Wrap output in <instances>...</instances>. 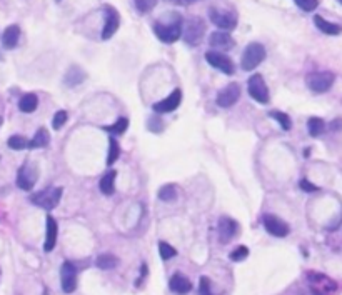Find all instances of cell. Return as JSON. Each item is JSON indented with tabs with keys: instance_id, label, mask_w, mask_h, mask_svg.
Masks as SVG:
<instances>
[{
	"instance_id": "11",
	"label": "cell",
	"mask_w": 342,
	"mask_h": 295,
	"mask_svg": "<svg viewBox=\"0 0 342 295\" xmlns=\"http://www.w3.org/2000/svg\"><path fill=\"white\" fill-rule=\"evenodd\" d=\"M60 287L63 294H72L77 289V269L72 262H63L60 267Z\"/></svg>"
},
{
	"instance_id": "30",
	"label": "cell",
	"mask_w": 342,
	"mask_h": 295,
	"mask_svg": "<svg viewBox=\"0 0 342 295\" xmlns=\"http://www.w3.org/2000/svg\"><path fill=\"white\" fill-rule=\"evenodd\" d=\"M269 115H271L274 120L279 122V125H281L284 130H290V127H292V120H290V117L287 115V113H284V112H276V110H274V112L269 113Z\"/></svg>"
},
{
	"instance_id": "15",
	"label": "cell",
	"mask_w": 342,
	"mask_h": 295,
	"mask_svg": "<svg viewBox=\"0 0 342 295\" xmlns=\"http://www.w3.org/2000/svg\"><path fill=\"white\" fill-rule=\"evenodd\" d=\"M118 25H120V15H118V12L114 7L107 5L106 7V25H104V29H102V35H100L102 40L111 39L117 32Z\"/></svg>"
},
{
	"instance_id": "28",
	"label": "cell",
	"mask_w": 342,
	"mask_h": 295,
	"mask_svg": "<svg viewBox=\"0 0 342 295\" xmlns=\"http://www.w3.org/2000/svg\"><path fill=\"white\" fill-rule=\"evenodd\" d=\"M120 157V145L115 139L111 135L109 139V155H107V165H112L114 162H117V158Z\"/></svg>"
},
{
	"instance_id": "6",
	"label": "cell",
	"mask_w": 342,
	"mask_h": 295,
	"mask_svg": "<svg viewBox=\"0 0 342 295\" xmlns=\"http://www.w3.org/2000/svg\"><path fill=\"white\" fill-rule=\"evenodd\" d=\"M209 17L212 24L222 29V32H230L237 27V13L232 10H221V8H209Z\"/></svg>"
},
{
	"instance_id": "8",
	"label": "cell",
	"mask_w": 342,
	"mask_h": 295,
	"mask_svg": "<svg viewBox=\"0 0 342 295\" xmlns=\"http://www.w3.org/2000/svg\"><path fill=\"white\" fill-rule=\"evenodd\" d=\"M37 179L39 169L32 162H25L19 169V172H17V185H19V189L25 190V192H29V190L35 187Z\"/></svg>"
},
{
	"instance_id": "14",
	"label": "cell",
	"mask_w": 342,
	"mask_h": 295,
	"mask_svg": "<svg viewBox=\"0 0 342 295\" xmlns=\"http://www.w3.org/2000/svg\"><path fill=\"white\" fill-rule=\"evenodd\" d=\"M180 102H182V92L179 89H175L174 92L171 95H167L164 100L154 103L152 108L156 113H171V112H174L175 108H179Z\"/></svg>"
},
{
	"instance_id": "41",
	"label": "cell",
	"mask_w": 342,
	"mask_h": 295,
	"mask_svg": "<svg viewBox=\"0 0 342 295\" xmlns=\"http://www.w3.org/2000/svg\"><path fill=\"white\" fill-rule=\"evenodd\" d=\"M0 125H2V117H0Z\"/></svg>"
},
{
	"instance_id": "9",
	"label": "cell",
	"mask_w": 342,
	"mask_h": 295,
	"mask_svg": "<svg viewBox=\"0 0 342 295\" xmlns=\"http://www.w3.org/2000/svg\"><path fill=\"white\" fill-rule=\"evenodd\" d=\"M205 60H207L209 65H212L214 69H217L219 72H222V74H226V75H232L235 72L234 62H232L227 55H224V52L209 50L205 53Z\"/></svg>"
},
{
	"instance_id": "32",
	"label": "cell",
	"mask_w": 342,
	"mask_h": 295,
	"mask_svg": "<svg viewBox=\"0 0 342 295\" xmlns=\"http://www.w3.org/2000/svg\"><path fill=\"white\" fill-rule=\"evenodd\" d=\"M159 253H161L162 260H169V258H174L177 255V250L172 247L171 244L161 242V244H159Z\"/></svg>"
},
{
	"instance_id": "31",
	"label": "cell",
	"mask_w": 342,
	"mask_h": 295,
	"mask_svg": "<svg viewBox=\"0 0 342 295\" xmlns=\"http://www.w3.org/2000/svg\"><path fill=\"white\" fill-rule=\"evenodd\" d=\"M7 145L13 150H24L27 148V145H29V140L24 139L22 135H12L10 139L7 140Z\"/></svg>"
},
{
	"instance_id": "35",
	"label": "cell",
	"mask_w": 342,
	"mask_h": 295,
	"mask_svg": "<svg viewBox=\"0 0 342 295\" xmlns=\"http://www.w3.org/2000/svg\"><path fill=\"white\" fill-rule=\"evenodd\" d=\"M294 2L304 12H314L319 7V0H294Z\"/></svg>"
},
{
	"instance_id": "18",
	"label": "cell",
	"mask_w": 342,
	"mask_h": 295,
	"mask_svg": "<svg viewBox=\"0 0 342 295\" xmlns=\"http://www.w3.org/2000/svg\"><path fill=\"white\" fill-rule=\"evenodd\" d=\"M85 79H87L85 70L79 65H72V67H68L65 75H63V85H67V87L72 89V87L80 85L82 82H85Z\"/></svg>"
},
{
	"instance_id": "12",
	"label": "cell",
	"mask_w": 342,
	"mask_h": 295,
	"mask_svg": "<svg viewBox=\"0 0 342 295\" xmlns=\"http://www.w3.org/2000/svg\"><path fill=\"white\" fill-rule=\"evenodd\" d=\"M262 224H264V229H266L271 235H274V237H287V235H289V230H290L289 225H287L282 219L272 214L264 215Z\"/></svg>"
},
{
	"instance_id": "2",
	"label": "cell",
	"mask_w": 342,
	"mask_h": 295,
	"mask_svg": "<svg viewBox=\"0 0 342 295\" xmlns=\"http://www.w3.org/2000/svg\"><path fill=\"white\" fill-rule=\"evenodd\" d=\"M266 55H267V52H266V49H264L262 44L250 42L242 52L240 67H242V70H247V72L257 69V67L266 60Z\"/></svg>"
},
{
	"instance_id": "21",
	"label": "cell",
	"mask_w": 342,
	"mask_h": 295,
	"mask_svg": "<svg viewBox=\"0 0 342 295\" xmlns=\"http://www.w3.org/2000/svg\"><path fill=\"white\" fill-rule=\"evenodd\" d=\"M314 24H316V27L322 32V34H327V35H339L342 32L341 25L332 24V22L326 20L321 15H314Z\"/></svg>"
},
{
	"instance_id": "37",
	"label": "cell",
	"mask_w": 342,
	"mask_h": 295,
	"mask_svg": "<svg viewBox=\"0 0 342 295\" xmlns=\"http://www.w3.org/2000/svg\"><path fill=\"white\" fill-rule=\"evenodd\" d=\"M147 127H149L150 132H154V134H161L162 130H164V120H162V119H159V117H150Z\"/></svg>"
},
{
	"instance_id": "24",
	"label": "cell",
	"mask_w": 342,
	"mask_h": 295,
	"mask_svg": "<svg viewBox=\"0 0 342 295\" xmlns=\"http://www.w3.org/2000/svg\"><path fill=\"white\" fill-rule=\"evenodd\" d=\"M37 107H39V98H37V95H35V94H24L20 97V100H19L20 112L32 113Z\"/></svg>"
},
{
	"instance_id": "39",
	"label": "cell",
	"mask_w": 342,
	"mask_h": 295,
	"mask_svg": "<svg viewBox=\"0 0 342 295\" xmlns=\"http://www.w3.org/2000/svg\"><path fill=\"white\" fill-rule=\"evenodd\" d=\"M299 187L302 189L304 192H316V190H319L317 185L311 184V182H309V180H305V179L300 180V182H299Z\"/></svg>"
},
{
	"instance_id": "29",
	"label": "cell",
	"mask_w": 342,
	"mask_h": 295,
	"mask_svg": "<svg viewBox=\"0 0 342 295\" xmlns=\"http://www.w3.org/2000/svg\"><path fill=\"white\" fill-rule=\"evenodd\" d=\"M159 198H161L162 202H174L177 198L175 185H164V187L159 190Z\"/></svg>"
},
{
	"instance_id": "36",
	"label": "cell",
	"mask_w": 342,
	"mask_h": 295,
	"mask_svg": "<svg viewBox=\"0 0 342 295\" xmlns=\"http://www.w3.org/2000/svg\"><path fill=\"white\" fill-rule=\"evenodd\" d=\"M67 119H68V115H67L65 110H58V112H56V115H54V120H52V127H54L56 130H60L62 127L67 124Z\"/></svg>"
},
{
	"instance_id": "1",
	"label": "cell",
	"mask_w": 342,
	"mask_h": 295,
	"mask_svg": "<svg viewBox=\"0 0 342 295\" xmlns=\"http://www.w3.org/2000/svg\"><path fill=\"white\" fill-rule=\"evenodd\" d=\"M182 17L179 13H172V19L169 22H156L154 24V34L164 44H174L182 37Z\"/></svg>"
},
{
	"instance_id": "22",
	"label": "cell",
	"mask_w": 342,
	"mask_h": 295,
	"mask_svg": "<svg viewBox=\"0 0 342 295\" xmlns=\"http://www.w3.org/2000/svg\"><path fill=\"white\" fill-rule=\"evenodd\" d=\"M115 177H117V172L115 170H109L106 174L102 175V179H100V192L104 195H112L114 190H115Z\"/></svg>"
},
{
	"instance_id": "33",
	"label": "cell",
	"mask_w": 342,
	"mask_h": 295,
	"mask_svg": "<svg viewBox=\"0 0 342 295\" xmlns=\"http://www.w3.org/2000/svg\"><path fill=\"white\" fill-rule=\"evenodd\" d=\"M249 257V248L245 245H239L235 250L230 252V260L232 262H242Z\"/></svg>"
},
{
	"instance_id": "19",
	"label": "cell",
	"mask_w": 342,
	"mask_h": 295,
	"mask_svg": "<svg viewBox=\"0 0 342 295\" xmlns=\"http://www.w3.org/2000/svg\"><path fill=\"white\" fill-rule=\"evenodd\" d=\"M169 289L177 295H185L192 290V284H190V280L185 275L174 274L171 277V280H169Z\"/></svg>"
},
{
	"instance_id": "43",
	"label": "cell",
	"mask_w": 342,
	"mask_h": 295,
	"mask_svg": "<svg viewBox=\"0 0 342 295\" xmlns=\"http://www.w3.org/2000/svg\"><path fill=\"white\" fill-rule=\"evenodd\" d=\"M57 2H60V0H57Z\"/></svg>"
},
{
	"instance_id": "25",
	"label": "cell",
	"mask_w": 342,
	"mask_h": 295,
	"mask_svg": "<svg viewBox=\"0 0 342 295\" xmlns=\"http://www.w3.org/2000/svg\"><path fill=\"white\" fill-rule=\"evenodd\" d=\"M117 264H118V258L115 255H112V253H102V255H99L97 260H95V265H97L100 270H112V269H115Z\"/></svg>"
},
{
	"instance_id": "42",
	"label": "cell",
	"mask_w": 342,
	"mask_h": 295,
	"mask_svg": "<svg viewBox=\"0 0 342 295\" xmlns=\"http://www.w3.org/2000/svg\"><path fill=\"white\" fill-rule=\"evenodd\" d=\"M339 2H341V3H342V0H339Z\"/></svg>"
},
{
	"instance_id": "20",
	"label": "cell",
	"mask_w": 342,
	"mask_h": 295,
	"mask_svg": "<svg viewBox=\"0 0 342 295\" xmlns=\"http://www.w3.org/2000/svg\"><path fill=\"white\" fill-rule=\"evenodd\" d=\"M19 39H20V27L19 25H8L5 30H3L2 34V45L3 49H7V50H12V49L17 47V44H19Z\"/></svg>"
},
{
	"instance_id": "17",
	"label": "cell",
	"mask_w": 342,
	"mask_h": 295,
	"mask_svg": "<svg viewBox=\"0 0 342 295\" xmlns=\"http://www.w3.org/2000/svg\"><path fill=\"white\" fill-rule=\"evenodd\" d=\"M209 44L214 49H219V50H229V49L234 47V39L230 37L229 32H212L211 37H209Z\"/></svg>"
},
{
	"instance_id": "40",
	"label": "cell",
	"mask_w": 342,
	"mask_h": 295,
	"mask_svg": "<svg viewBox=\"0 0 342 295\" xmlns=\"http://www.w3.org/2000/svg\"><path fill=\"white\" fill-rule=\"evenodd\" d=\"M341 127H342V119H336L334 122H332L331 129H332V130H339Z\"/></svg>"
},
{
	"instance_id": "23",
	"label": "cell",
	"mask_w": 342,
	"mask_h": 295,
	"mask_svg": "<svg viewBox=\"0 0 342 295\" xmlns=\"http://www.w3.org/2000/svg\"><path fill=\"white\" fill-rule=\"evenodd\" d=\"M50 142V135L47 132V129H39L37 132H35L34 139L29 140V145H27V148H44L47 147Z\"/></svg>"
},
{
	"instance_id": "26",
	"label": "cell",
	"mask_w": 342,
	"mask_h": 295,
	"mask_svg": "<svg viewBox=\"0 0 342 295\" xmlns=\"http://www.w3.org/2000/svg\"><path fill=\"white\" fill-rule=\"evenodd\" d=\"M307 130L312 137H319V135H322V132L326 130V124H324V120L319 119V117H311L307 122Z\"/></svg>"
},
{
	"instance_id": "16",
	"label": "cell",
	"mask_w": 342,
	"mask_h": 295,
	"mask_svg": "<svg viewBox=\"0 0 342 295\" xmlns=\"http://www.w3.org/2000/svg\"><path fill=\"white\" fill-rule=\"evenodd\" d=\"M45 244H44V250L45 252H52L56 248L57 244V234H58V227L57 222L52 215H47V220H45Z\"/></svg>"
},
{
	"instance_id": "7",
	"label": "cell",
	"mask_w": 342,
	"mask_h": 295,
	"mask_svg": "<svg viewBox=\"0 0 342 295\" xmlns=\"http://www.w3.org/2000/svg\"><path fill=\"white\" fill-rule=\"evenodd\" d=\"M247 90L249 95L259 103H267L271 100V94H269V87L264 80V77L261 74H254L250 75V79L247 80Z\"/></svg>"
},
{
	"instance_id": "13",
	"label": "cell",
	"mask_w": 342,
	"mask_h": 295,
	"mask_svg": "<svg viewBox=\"0 0 342 295\" xmlns=\"http://www.w3.org/2000/svg\"><path fill=\"white\" fill-rule=\"evenodd\" d=\"M237 230H239V224L232 217L224 215L219 219V239L222 244H229L235 237Z\"/></svg>"
},
{
	"instance_id": "5",
	"label": "cell",
	"mask_w": 342,
	"mask_h": 295,
	"mask_svg": "<svg viewBox=\"0 0 342 295\" xmlns=\"http://www.w3.org/2000/svg\"><path fill=\"white\" fill-rule=\"evenodd\" d=\"M336 75L332 72H312L307 75L305 84L314 94H324L334 85Z\"/></svg>"
},
{
	"instance_id": "27",
	"label": "cell",
	"mask_w": 342,
	"mask_h": 295,
	"mask_svg": "<svg viewBox=\"0 0 342 295\" xmlns=\"http://www.w3.org/2000/svg\"><path fill=\"white\" fill-rule=\"evenodd\" d=\"M127 127H129V120H127L125 117H122V119H118V120L115 122V124L106 125V127H102V129L106 130V132L112 134V135H120V134L125 132Z\"/></svg>"
},
{
	"instance_id": "38",
	"label": "cell",
	"mask_w": 342,
	"mask_h": 295,
	"mask_svg": "<svg viewBox=\"0 0 342 295\" xmlns=\"http://www.w3.org/2000/svg\"><path fill=\"white\" fill-rule=\"evenodd\" d=\"M199 295H214L212 290H211V280H209L207 277H200Z\"/></svg>"
},
{
	"instance_id": "3",
	"label": "cell",
	"mask_w": 342,
	"mask_h": 295,
	"mask_svg": "<svg viewBox=\"0 0 342 295\" xmlns=\"http://www.w3.org/2000/svg\"><path fill=\"white\" fill-rule=\"evenodd\" d=\"M205 35V24L202 19L194 17L182 24V37L189 45H199Z\"/></svg>"
},
{
	"instance_id": "34",
	"label": "cell",
	"mask_w": 342,
	"mask_h": 295,
	"mask_svg": "<svg viewBox=\"0 0 342 295\" xmlns=\"http://www.w3.org/2000/svg\"><path fill=\"white\" fill-rule=\"evenodd\" d=\"M134 3H135V8L140 13H147L157 5V0H134Z\"/></svg>"
},
{
	"instance_id": "10",
	"label": "cell",
	"mask_w": 342,
	"mask_h": 295,
	"mask_svg": "<svg viewBox=\"0 0 342 295\" xmlns=\"http://www.w3.org/2000/svg\"><path fill=\"white\" fill-rule=\"evenodd\" d=\"M239 98H240V85L235 84V82H232V84H229L227 87L219 90L216 102L221 108H230L239 102Z\"/></svg>"
},
{
	"instance_id": "4",
	"label": "cell",
	"mask_w": 342,
	"mask_h": 295,
	"mask_svg": "<svg viewBox=\"0 0 342 295\" xmlns=\"http://www.w3.org/2000/svg\"><path fill=\"white\" fill-rule=\"evenodd\" d=\"M62 194H63L62 187L45 189V190H40L39 194L32 195L30 200L34 205L42 207V208H45V210H54V208L58 205V202H60Z\"/></svg>"
}]
</instances>
